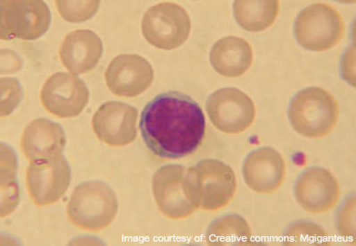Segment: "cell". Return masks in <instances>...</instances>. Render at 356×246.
I'll list each match as a JSON object with an SVG mask.
<instances>
[{"label":"cell","mask_w":356,"mask_h":246,"mask_svg":"<svg viewBox=\"0 0 356 246\" xmlns=\"http://www.w3.org/2000/svg\"><path fill=\"white\" fill-rule=\"evenodd\" d=\"M338 103L321 87H308L292 98L289 118L295 131L303 137L318 139L329 134L338 122Z\"/></svg>","instance_id":"277c9868"},{"label":"cell","mask_w":356,"mask_h":246,"mask_svg":"<svg viewBox=\"0 0 356 246\" xmlns=\"http://www.w3.org/2000/svg\"><path fill=\"white\" fill-rule=\"evenodd\" d=\"M40 100L51 114L60 118H75L88 105L89 90L77 76L57 72L44 84Z\"/></svg>","instance_id":"30bf717a"},{"label":"cell","mask_w":356,"mask_h":246,"mask_svg":"<svg viewBox=\"0 0 356 246\" xmlns=\"http://www.w3.org/2000/svg\"><path fill=\"white\" fill-rule=\"evenodd\" d=\"M1 116H9L17 108L22 99L20 82L14 78H1Z\"/></svg>","instance_id":"cb8c5ba5"},{"label":"cell","mask_w":356,"mask_h":246,"mask_svg":"<svg viewBox=\"0 0 356 246\" xmlns=\"http://www.w3.org/2000/svg\"><path fill=\"white\" fill-rule=\"evenodd\" d=\"M71 179V168L63 155L34 161L26 173L28 193L36 206H49L61 200Z\"/></svg>","instance_id":"9c48e42d"},{"label":"cell","mask_w":356,"mask_h":246,"mask_svg":"<svg viewBox=\"0 0 356 246\" xmlns=\"http://www.w3.org/2000/svg\"><path fill=\"white\" fill-rule=\"evenodd\" d=\"M66 137L61 125L47 118L35 119L22 134L21 148L30 162L61 156Z\"/></svg>","instance_id":"e0dca14e"},{"label":"cell","mask_w":356,"mask_h":246,"mask_svg":"<svg viewBox=\"0 0 356 246\" xmlns=\"http://www.w3.org/2000/svg\"><path fill=\"white\" fill-rule=\"evenodd\" d=\"M60 15L70 23H81L94 17L100 1H56Z\"/></svg>","instance_id":"603a6c76"},{"label":"cell","mask_w":356,"mask_h":246,"mask_svg":"<svg viewBox=\"0 0 356 246\" xmlns=\"http://www.w3.org/2000/svg\"><path fill=\"white\" fill-rule=\"evenodd\" d=\"M280 2L235 1L234 12L238 24L251 33H259L275 23L279 14Z\"/></svg>","instance_id":"ffe728a7"},{"label":"cell","mask_w":356,"mask_h":246,"mask_svg":"<svg viewBox=\"0 0 356 246\" xmlns=\"http://www.w3.org/2000/svg\"><path fill=\"white\" fill-rule=\"evenodd\" d=\"M191 20L186 9L174 3L149 8L142 21V33L152 46L163 50L178 49L188 39Z\"/></svg>","instance_id":"52a82bcc"},{"label":"cell","mask_w":356,"mask_h":246,"mask_svg":"<svg viewBox=\"0 0 356 246\" xmlns=\"http://www.w3.org/2000/svg\"><path fill=\"white\" fill-rule=\"evenodd\" d=\"M252 238L249 224L238 214H225L211 223L206 232L209 245H246Z\"/></svg>","instance_id":"d6986e66"},{"label":"cell","mask_w":356,"mask_h":246,"mask_svg":"<svg viewBox=\"0 0 356 246\" xmlns=\"http://www.w3.org/2000/svg\"><path fill=\"white\" fill-rule=\"evenodd\" d=\"M138 110L129 104L107 102L100 106L92 119L97 137L113 147L132 143L138 137L136 121Z\"/></svg>","instance_id":"7c38bea8"},{"label":"cell","mask_w":356,"mask_h":246,"mask_svg":"<svg viewBox=\"0 0 356 246\" xmlns=\"http://www.w3.org/2000/svg\"><path fill=\"white\" fill-rule=\"evenodd\" d=\"M253 50L246 40L238 37H225L212 46L211 63L218 74L237 78L246 73L253 62Z\"/></svg>","instance_id":"ac0fdd59"},{"label":"cell","mask_w":356,"mask_h":246,"mask_svg":"<svg viewBox=\"0 0 356 246\" xmlns=\"http://www.w3.org/2000/svg\"><path fill=\"white\" fill-rule=\"evenodd\" d=\"M154 78L150 62L142 56L125 53L116 56L108 65L106 82L117 96L133 98L145 93Z\"/></svg>","instance_id":"4fadbf2b"},{"label":"cell","mask_w":356,"mask_h":246,"mask_svg":"<svg viewBox=\"0 0 356 246\" xmlns=\"http://www.w3.org/2000/svg\"><path fill=\"white\" fill-rule=\"evenodd\" d=\"M187 195L197 209L218 211L227 207L236 192L234 172L218 159H204L186 169Z\"/></svg>","instance_id":"7a4b0ae2"},{"label":"cell","mask_w":356,"mask_h":246,"mask_svg":"<svg viewBox=\"0 0 356 246\" xmlns=\"http://www.w3.org/2000/svg\"><path fill=\"white\" fill-rule=\"evenodd\" d=\"M186 173L183 166L167 165L159 168L152 178L156 204L168 219H186L197 210L187 195Z\"/></svg>","instance_id":"8fae6325"},{"label":"cell","mask_w":356,"mask_h":246,"mask_svg":"<svg viewBox=\"0 0 356 246\" xmlns=\"http://www.w3.org/2000/svg\"><path fill=\"white\" fill-rule=\"evenodd\" d=\"M345 24L336 8L327 4H314L303 9L296 19V39L303 49L323 52L339 42Z\"/></svg>","instance_id":"5b68a950"},{"label":"cell","mask_w":356,"mask_h":246,"mask_svg":"<svg viewBox=\"0 0 356 246\" xmlns=\"http://www.w3.org/2000/svg\"><path fill=\"white\" fill-rule=\"evenodd\" d=\"M139 128L155 156L177 159L198 150L205 137V116L193 98L170 91L146 104Z\"/></svg>","instance_id":"6da1fadb"},{"label":"cell","mask_w":356,"mask_h":246,"mask_svg":"<svg viewBox=\"0 0 356 246\" xmlns=\"http://www.w3.org/2000/svg\"><path fill=\"white\" fill-rule=\"evenodd\" d=\"M243 177L248 187L259 194H272L284 181L286 166L282 155L273 148L251 151L243 163Z\"/></svg>","instance_id":"9a60e30c"},{"label":"cell","mask_w":356,"mask_h":246,"mask_svg":"<svg viewBox=\"0 0 356 246\" xmlns=\"http://www.w3.org/2000/svg\"><path fill=\"white\" fill-rule=\"evenodd\" d=\"M104 46L94 31L78 30L69 33L59 49L60 60L71 73L83 74L92 71L103 55Z\"/></svg>","instance_id":"2e32d148"},{"label":"cell","mask_w":356,"mask_h":246,"mask_svg":"<svg viewBox=\"0 0 356 246\" xmlns=\"http://www.w3.org/2000/svg\"><path fill=\"white\" fill-rule=\"evenodd\" d=\"M17 160L9 146L1 144V217L8 216L20 201L17 178Z\"/></svg>","instance_id":"44dd1931"},{"label":"cell","mask_w":356,"mask_h":246,"mask_svg":"<svg viewBox=\"0 0 356 246\" xmlns=\"http://www.w3.org/2000/svg\"><path fill=\"white\" fill-rule=\"evenodd\" d=\"M118 208L115 192L110 185L89 181L75 188L67 206V216L77 228L98 232L113 223Z\"/></svg>","instance_id":"3957f363"},{"label":"cell","mask_w":356,"mask_h":246,"mask_svg":"<svg viewBox=\"0 0 356 246\" xmlns=\"http://www.w3.org/2000/svg\"><path fill=\"white\" fill-rule=\"evenodd\" d=\"M51 12L40 0L0 2V37L3 40H35L49 30Z\"/></svg>","instance_id":"8992f818"},{"label":"cell","mask_w":356,"mask_h":246,"mask_svg":"<svg viewBox=\"0 0 356 246\" xmlns=\"http://www.w3.org/2000/svg\"><path fill=\"white\" fill-rule=\"evenodd\" d=\"M339 195L338 182L332 173L323 167L305 170L296 182V198L308 213L329 212L338 203Z\"/></svg>","instance_id":"5bb4252c"},{"label":"cell","mask_w":356,"mask_h":246,"mask_svg":"<svg viewBox=\"0 0 356 246\" xmlns=\"http://www.w3.org/2000/svg\"><path fill=\"white\" fill-rule=\"evenodd\" d=\"M329 236L322 227L311 222H298L284 232L285 245H324Z\"/></svg>","instance_id":"7402d4cb"},{"label":"cell","mask_w":356,"mask_h":246,"mask_svg":"<svg viewBox=\"0 0 356 246\" xmlns=\"http://www.w3.org/2000/svg\"><path fill=\"white\" fill-rule=\"evenodd\" d=\"M206 109L212 124L225 134H241L255 121V104L238 88L216 91L207 100Z\"/></svg>","instance_id":"ba28073f"},{"label":"cell","mask_w":356,"mask_h":246,"mask_svg":"<svg viewBox=\"0 0 356 246\" xmlns=\"http://www.w3.org/2000/svg\"><path fill=\"white\" fill-rule=\"evenodd\" d=\"M337 228L339 234L346 238H355V197L348 195L337 214Z\"/></svg>","instance_id":"d4e9b609"}]
</instances>
